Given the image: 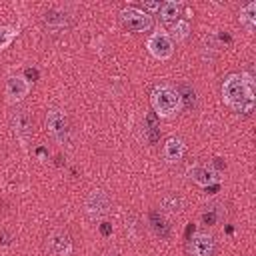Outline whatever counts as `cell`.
I'll return each instance as SVG.
<instances>
[{
	"label": "cell",
	"instance_id": "8fae6325",
	"mask_svg": "<svg viewBox=\"0 0 256 256\" xmlns=\"http://www.w3.org/2000/svg\"><path fill=\"white\" fill-rule=\"evenodd\" d=\"M188 178L194 180L196 184L208 188L212 182H218L220 172H218V170H212V168H208V166H192V168H188Z\"/></svg>",
	"mask_w": 256,
	"mask_h": 256
},
{
	"label": "cell",
	"instance_id": "44dd1931",
	"mask_svg": "<svg viewBox=\"0 0 256 256\" xmlns=\"http://www.w3.org/2000/svg\"><path fill=\"white\" fill-rule=\"evenodd\" d=\"M218 208H220L218 204H212V206H208V208L202 212V222H204V224H208V226L216 224V222H218V218L222 216V212H220Z\"/></svg>",
	"mask_w": 256,
	"mask_h": 256
},
{
	"label": "cell",
	"instance_id": "8992f818",
	"mask_svg": "<svg viewBox=\"0 0 256 256\" xmlns=\"http://www.w3.org/2000/svg\"><path fill=\"white\" fill-rule=\"evenodd\" d=\"M12 130L20 138V142L26 144L30 140V136H32V116H30L28 110H24V108L14 110V114H12Z\"/></svg>",
	"mask_w": 256,
	"mask_h": 256
},
{
	"label": "cell",
	"instance_id": "4fadbf2b",
	"mask_svg": "<svg viewBox=\"0 0 256 256\" xmlns=\"http://www.w3.org/2000/svg\"><path fill=\"white\" fill-rule=\"evenodd\" d=\"M184 150H186L184 142L180 138H176V136H170L166 140V144H164V158L168 162H178L184 156Z\"/></svg>",
	"mask_w": 256,
	"mask_h": 256
},
{
	"label": "cell",
	"instance_id": "2e32d148",
	"mask_svg": "<svg viewBox=\"0 0 256 256\" xmlns=\"http://www.w3.org/2000/svg\"><path fill=\"white\" fill-rule=\"evenodd\" d=\"M240 24L248 32H254V28H256V2H248L240 10Z\"/></svg>",
	"mask_w": 256,
	"mask_h": 256
},
{
	"label": "cell",
	"instance_id": "ffe728a7",
	"mask_svg": "<svg viewBox=\"0 0 256 256\" xmlns=\"http://www.w3.org/2000/svg\"><path fill=\"white\" fill-rule=\"evenodd\" d=\"M170 32H172V36L180 42V40H184V38H188V34H190V24L186 22V20H176L172 26H170Z\"/></svg>",
	"mask_w": 256,
	"mask_h": 256
},
{
	"label": "cell",
	"instance_id": "e0dca14e",
	"mask_svg": "<svg viewBox=\"0 0 256 256\" xmlns=\"http://www.w3.org/2000/svg\"><path fill=\"white\" fill-rule=\"evenodd\" d=\"M178 96H180V102L184 104V108H194L196 106V92H194V88L188 84V82H180V86H178Z\"/></svg>",
	"mask_w": 256,
	"mask_h": 256
},
{
	"label": "cell",
	"instance_id": "30bf717a",
	"mask_svg": "<svg viewBox=\"0 0 256 256\" xmlns=\"http://www.w3.org/2000/svg\"><path fill=\"white\" fill-rule=\"evenodd\" d=\"M50 252L56 256H70L72 254V238L66 230H56L48 240Z\"/></svg>",
	"mask_w": 256,
	"mask_h": 256
},
{
	"label": "cell",
	"instance_id": "d4e9b609",
	"mask_svg": "<svg viewBox=\"0 0 256 256\" xmlns=\"http://www.w3.org/2000/svg\"><path fill=\"white\" fill-rule=\"evenodd\" d=\"M100 232H102L104 236H108V234L112 232V224H108V222H102V224H100Z\"/></svg>",
	"mask_w": 256,
	"mask_h": 256
},
{
	"label": "cell",
	"instance_id": "5b68a950",
	"mask_svg": "<svg viewBox=\"0 0 256 256\" xmlns=\"http://www.w3.org/2000/svg\"><path fill=\"white\" fill-rule=\"evenodd\" d=\"M146 48L148 52L156 58V60H168L174 52V44H172V38L166 34V32H154L148 42H146Z\"/></svg>",
	"mask_w": 256,
	"mask_h": 256
},
{
	"label": "cell",
	"instance_id": "603a6c76",
	"mask_svg": "<svg viewBox=\"0 0 256 256\" xmlns=\"http://www.w3.org/2000/svg\"><path fill=\"white\" fill-rule=\"evenodd\" d=\"M142 6H144V12H146V14H150V12H156V10H160V2H144Z\"/></svg>",
	"mask_w": 256,
	"mask_h": 256
},
{
	"label": "cell",
	"instance_id": "7402d4cb",
	"mask_svg": "<svg viewBox=\"0 0 256 256\" xmlns=\"http://www.w3.org/2000/svg\"><path fill=\"white\" fill-rule=\"evenodd\" d=\"M16 36H18V30H16V28L2 26V28H0V52H2L6 46H10V42H12Z\"/></svg>",
	"mask_w": 256,
	"mask_h": 256
},
{
	"label": "cell",
	"instance_id": "4316f807",
	"mask_svg": "<svg viewBox=\"0 0 256 256\" xmlns=\"http://www.w3.org/2000/svg\"><path fill=\"white\" fill-rule=\"evenodd\" d=\"M104 256H118V254H112V252H108V254H104Z\"/></svg>",
	"mask_w": 256,
	"mask_h": 256
},
{
	"label": "cell",
	"instance_id": "7a4b0ae2",
	"mask_svg": "<svg viewBox=\"0 0 256 256\" xmlns=\"http://www.w3.org/2000/svg\"><path fill=\"white\" fill-rule=\"evenodd\" d=\"M150 102H152V108H154V114L160 116V118H170L174 116L182 102H180V96L176 92V88L168 86V84H158L154 86L152 94H150Z\"/></svg>",
	"mask_w": 256,
	"mask_h": 256
},
{
	"label": "cell",
	"instance_id": "6da1fadb",
	"mask_svg": "<svg viewBox=\"0 0 256 256\" xmlns=\"http://www.w3.org/2000/svg\"><path fill=\"white\" fill-rule=\"evenodd\" d=\"M222 100L238 114H250L256 102L252 74H230L222 82Z\"/></svg>",
	"mask_w": 256,
	"mask_h": 256
},
{
	"label": "cell",
	"instance_id": "5bb4252c",
	"mask_svg": "<svg viewBox=\"0 0 256 256\" xmlns=\"http://www.w3.org/2000/svg\"><path fill=\"white\" fill-rule=\"evenodd\" d=\"M178 16H180V4L178 2H164V4H160V18H162V22L170 28L176 20H178Z\"/></svg>",
	"mask_w": 256,
	"mask_h": 256
},
{
	"label": "cell",
	"instance_id": "52a82bcc",
	"mask_svg": "<svg viewBox=\"0 0 256 256\" xmlns=\"http://www.w3.org/2000/svg\"><path fill=\"white\" fill-rule=\"evenodd\" d=\"M28 92H30V82L26 78H22V76H10L6 80L4 94H6V100L10 104H16V102L24 100L28 96Z\"/></svg>",
	"mask_w": 256,
	"mask_h": 256
},
{
	"label": "cell",
	"instance_id": "9c48e42d",
	"mask_svg": "<svg viewBox=\"0 0 256 256\" xmlns=\"http://www.w3.org/2000/svg\"><path fill=\"white\" fill-rule=\"evenodd\" d=\"M214 250V238L206 232H198L188 242V256H210Z\"/></svg>",
	"mask_w": 256,
	"mask_h": 256
},
{
	"label": "cell",
	"instance_id": "3957f363",
	"mask_svg": "<svg viewBox=\"0 0 256 256\" xmlns=\"http://www.w3.org/2000/svg\"><path fill=\"white\" fill-rule=\"evenodd\" d=\"M46 128L58 144H68V140H70V122H68V116L62 110H58V108L48 110Z\"/></svg>",
	"mask_w": 256,
	"mask_h": 256
},
{
	"label": "cell",
	"instance_id": "cb8c5ba5",
	"mask_svg": "<svg viewBox=\"0 0 256 256\" xmlns=\"http://www.w3.org/2000/svg\"><path fill=\"white\" fill-rule=\"evenodd\" d=\"M26 78H28V80H32V82H34V80H38V70L28 68V70H26Z\"/></svg>",
	"mask_w": 256,
	"mask_h": 256
},
{
	"label": "cell",
	"instance_id": "ac0fdd59",
	"mask_svg": "<svg viewBox=\"0 0 256 256\" xmlns=\"http://www.w3.org/2000/svg\"><path fill=\"white\" fill-rule=\"evenodd\" d=\"M146 138H148V142L150 144H154L156 140H158V136H160V128H158V116L154 114V112H148L146 114Z\"/></svg>",
	"mask_w": 256,
	"mask_h": 256
},
{
	"label": "cell",
	"instance_id": "d6986e66",
	"mask_svg": "<svg viewBox=\"0 0 256 256\" xmlns=\"http://www.w3.org/2000/svg\"><path fill=\"white\" fill-rule=\"evenodd\" d=\"M162 208L166 212H172V214H178L182 210V198L176 196V194H166L162 198Z\"/></svg>",
	"mask_w": 256,
	"mask_h": 256
},
{
	"label": "cell",
	"instance_id": "7c38bea8",
	"mask_svg": "<svg viewBox=\"0 0 256 256\" xmlns=\"http://www.w3.org/2000/svg\"><path fill=\"white\" fill-rule=\"evenodd\" d=\"M44 24L50 32H64L68 28V14L60 10H48L44 14Z\"/></svg>",
	"mask_w": 256,
	"mask_h": 256
},
{
	"label": "cell",
	"instance_id": "ba28073f",
	"mask_svg": "<svg viewBox=\"0 0 256 256\" xmlns=\"http://www.w3.org/2000/svg\"><path fill=\"white\" fill-rule=\"evenodd\" d=\"M108 208H110V198H108V194H106L104 190H94V192L86 198V212H88V216H92V218L104 216V214L108 212Z\"/></svg>",
	"mask_w": 256,
	"mask_h": 256
},
{
	"label": "cell",
	"instance_id": "484cf974",
	"mask_svg": "<svg viewBox=\"0 0 256 256\" xmlns=\"http://www.w3.org/2000/svg\"><path fill=\"white\" fill-rule=\"evenodd\" d=\"M0 242H2L4 246L10 244V234H8V232H2V234H0Z\"/></svg>",
	"mask_w": 256,
	"mask_h": 256
},
{
	"label": "cell",
	"instance_id": "277c9868",
	"mask_svg": "<svg viewBox=\"0 0 256 256\" xmlns=\"http://www.w3.org/2000/svg\"><path fill=\"white\" fill-rule=\"evenodd\" d=\"M120 20L130 32H146L152 28V16L138 8H124L120 12Z\"/></svg>",
	"mask_w": 256,
	"mask_h": 256
},
{
	"label": "cell",
	"instance_id": "9a60e30c",
	"mask_svg": "<svg viewBox=\"0 0 256 256\" xmlns=\"http://www.w3.org/2000/svg\"><path fill=\"white\" fill-rule=\"evenodd\" d=\"M148 220H150L152 230H154L160 238H168V236H170V224L166 222V218H164L160 212L152 210V212H150V216H148Z\"/></svg>",
	"mask_w": 256,
	"mask_h": 256
}]
</instances>
